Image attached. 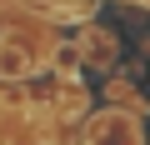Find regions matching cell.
Segmentation results:
<instances>
[{
  "label": "cell",
  "instance_id": "1",
  "mask_svg": "<svg viewBox=\"0 0 150 145\" xmlns=\"http://www.w3.org/2000/svg\"><path fill=\"white\" fill-rule=\"evenodd\" d=\"M30 65H35V60H30V50H20V45H10V40L0 45V75H5V80L30 75Z\"/></svg>",
  "mask_w": 150,
  "mask_h": 145
},
{
  "label": "cell",
  "instance_id": "2",
  "mask_svg": "<svg viewBox=\"0 0 150 145\" xmlns=\"http://www.w3.org/2000/svg\"><path fill=\"white\" fill-rule=\"evenodd\" d=\"M55 60H60V65H65V70H70V65H75V60H80V45H60V50H55Z\"/></svg>",
  "mask_w": 150,
  "mask_h": 145
},
{
  "label": "cell",
  "instance_id": "3",
  "mask_svg": "<svg viewBox=\"0 0 150 145\" xmlns=\"http://www.w3.org/2000/svg\"><path fill=\"white\" fill-rule=\"evenodd\" d=\"M45 145H50V140H45Z\"/></svg>",
  "mask_w": 150,
  "mask_h": 145
}]
</instances>
